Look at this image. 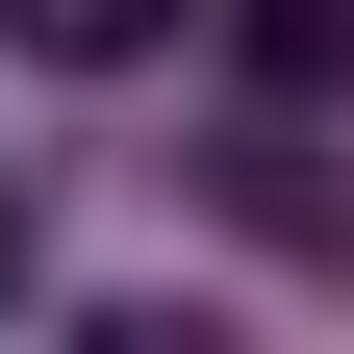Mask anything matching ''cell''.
Here are the masks:
<instances>
[{
  "mask_svg": "<svg viewBox=\"0 0 354 354\" xmlns=\"http://www.w3.org/2000/svg\"><path fill=\"white\" fill-rule=\"evenodd\" d=\"M0 51L26 76H127V51H177V0H0Z\"/></svg>",
  "mask_w": 354,
  "mask_h": 354,
  "instance_id": "6da1fadb",
  "label": "cell"
},
{
  "mask_svg": "<svg viewBox=\"0 0 354 354\" xmlns=\"http://www.w3.org/2000/svg\"><path fill=\"white\" fill-rule=\"evenodd\" d=\"M228 51L279 76V102H329V76H354V0H228Z\"/></svg>",
  "mask_w": 354,
  "mask_h": 354,
  "instance_id": "7a4b0ae2",
  "label": "cell"
},
{
  "mask_svg": "<svg viewBox=\"0 0 354 354\" xmlns=\"http://www.w3.org/2000/svg\"><path fill=\"white\" fill-rule=\"evenodd\" d=\"M0 304H26V203H0Z\"/></svg>",
  "mask_w": 354,
  "mask_h": 354,
  "instance_id": "3957f363",
  "label": "cell"
}]
</instances>
